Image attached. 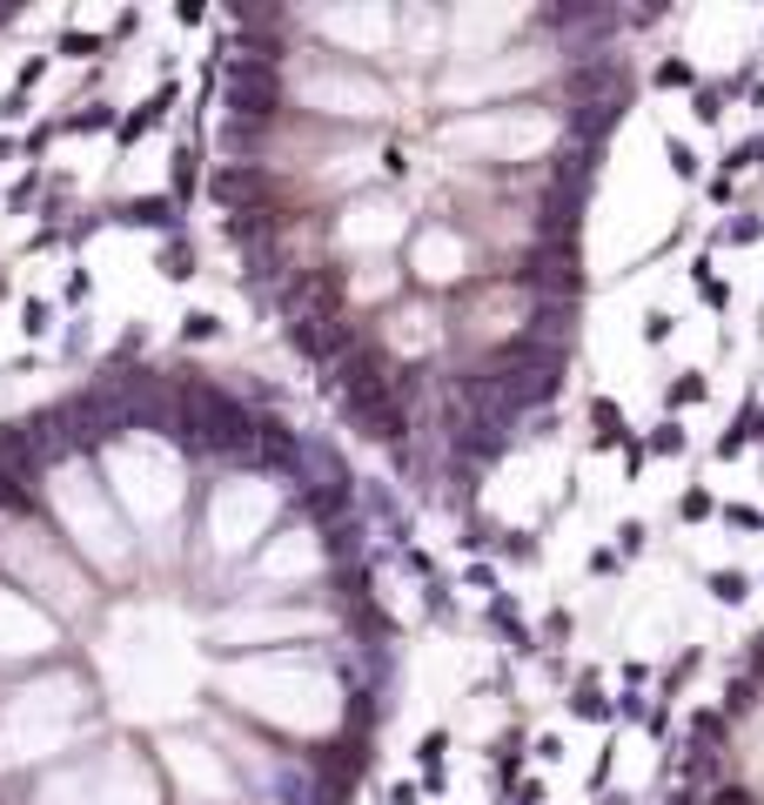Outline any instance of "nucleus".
Listing matches in <instances>:
<instances>
[{
	"label": "nucleus",
	"instance_id": "nucleus-1",
	"mask_svg": "<svg viewBox=\"0 0 764 805\" xmlns=\"http://www.w3.org/2000/svg\"><path fill=\"white\" fill-rule=\"evenodd\" d=\"M617 8L228 14L209 209L342 437L469 511L577 376L590 209L643 88Z\"/></svg>",
	"mask_w": 764,
	"mask_h": 805
},
{
	"label": "nucleus",
	"instance_id": "nucleus-2",
	"mask_svg": "<svg viewBox=\"0 0 764 805\" xmlns=\"http://www.w3.org/2000/svg\"><path fill=\"white\" fill-rule=\"evenodd\" d=\"M396 604L336 437L209 356L0 424V805H355Z\"/></svg>",
	"mask_w": 764,
	"mask_h": 805
}]
</instances>
